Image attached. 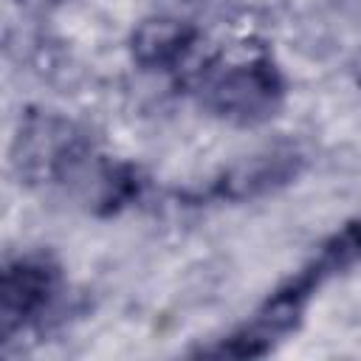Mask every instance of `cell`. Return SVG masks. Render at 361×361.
<instances>
[{
  "instance_id": "7",
  "label": "cell",
  "mask_w": 361,
  "mask_h": 361,
  "mask_svg": "<svg viewBox=\"0 0 361 361\" xmlns=\"http://www.w3.org/2000/svg\"><path fill=\"white\" fill-rule=\"evenodd\" d=\"M20 6H25V8H54V6H59L62 0H17Z\"/></svg>"
},
{
  "instance_id": "2",
  "label": "cell",
  "mask_w": 361,
  "mask_h": 361,
  "mask_svg": "<svg viewBox=\"0 0 361 361\" xmlns=\"http://www.w3.org/2000/svg\"><path fill=\"white\" fill-rule=\"evenodd\" d=\"M358 262H361V217H353L341 228H336L290 279L274 288L271 296L251 313L248 322H243L228 336L217 338L212 347H200L197 355H214V358L268 355L302 324V316L313 293L327 279L350 271Z\"/></svg>"
},
{
  "instance_id": "4",
  "label": "cell",
  "mask_w": 361,
  "mask_h": 361,
  "mask_svg": "<svg viewBox=\"0 0 361 361\" xmlns=\"http://www.w3.org/2000/svg\"><path fill=\"white\" fill-rule=\"evenodd\" d=\"M62 290V271L48 254H20L3 265L0 322L3 341H14L23 330L39 324Z\"/></svg>"
},
{
  "instance_id": "1",
  "label": "cell",
  "mask_w": 361,
  "mask_h": 361,
  "mask_svg": "<svg viewBox=\"0 0 361 361\" xmlns=\"http://www.w3.org/2000/svg\"><path fill=\"white\" fill-rule=\"evenodd\" d=\"M11 155L25 183L85 192L93 209L104 214L141 192L135 166L107 161L76 121L51 110H28L23 116Z\"/></svg>"
},
{
  "instance_id": "6",
  "label": "cell",
  "mask_w": 361,
  "mask_h": 361,
  "mask_svg": "<svg viewBox=\"0 0 361 361\" xmlns=\"http://www.w3.org/2000/svg\"><path fill=\"white\" fill-rule=\"evenodd\" d=\"M197 28L178 17H149L138 23L130 39L135 65L147 71H169L189 56L195 48Z\"/></svg>"
},
{
  "instance_id": "5",
  "label": "cell",
  "mask_w": 361,
  "mask_h": 361,
  "mask_svg": "<svg viewBox=\"0 0 361 361\" xmlns=\"http://www.w3.org/2000/svg\"><path fill=\"white\" fill-rule=\"evenodd\" d=\"M302 152L293 147H271L265 152L248 155L237 164H231L217 180H212L206 197L214 200H257L265 197L282 186H288L302 172Z\"/></svg>"
},
{
  "instance_id": "3",
  "label": "cell",
  "mask_w": 361,
  "mask_h": 361,
  "mask_svg": "<svg viewBox=\"0 0 361 361\" xmlns=\"http://www.w3.org/2000/svg\"><path fill=\"white\" fill-rule=\"evenodd\" d=\"M200 104L237 127H254L274 118L285 102V79L276 62L265 54L214 68L203 76Z\"/></svg>"
}]
</instances>
